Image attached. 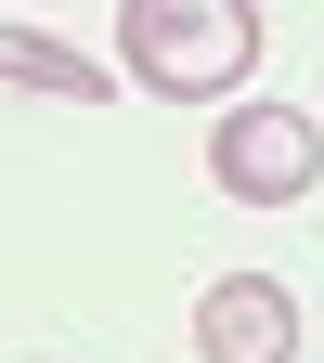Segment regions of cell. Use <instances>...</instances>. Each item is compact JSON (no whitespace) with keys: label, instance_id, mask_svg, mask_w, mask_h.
<instances>
[{"label":"cell","instance_id":"cell-2","mask_svg":"<svg viewBox=\"0 0 324 363\" xmlns=\"http://www.w3.org/2000/svg\"><path fill=\"white\" fill-rule=\"evenodd\" d=\"M208 182L234 208H298L311 182H324V130L298 117V104H220V130H208Z\"/></svg>","mask_w":324,"mask_h":363},{"label":"cell","instance_id":"cell-1","mask_svg":"<svg viewBox=\"0 0 324 363\" xmlns=\"http://www.w3.org/2000/svg\"><path fill=\"white\" fill-rule=\"evenodd\" d=\"M117 52L169 104H234L259 65V0H117Z\"/></svg>","mask_w":324,"mask_h":363},{"label":"cell","instance_id":"cell-4","mask_svg":"<svg viewBox=\"0 0 324 363\" xmlns=\"http://www.w3.org/2000/svg\"><path fill=\"white\" fill-rule=\"evenodd\" d=\"M0 78L39 91V104H104V65L65 52V39H39V26H0Z\"/></svg>","mask_w":324,"mask_h":363},{"label":"cell","instance_id":"cell-3","mask_svg":"<svg viewBox=\"0 0 324 363\" xmlns=\"http://www.w3.org/2000/svg\"><path fill=\"white\" fill-rule=\"evenodd\" d=\"M195 363H298V298L272 272H220L195 298Z\"/></svg>","mask_w":324,"mask_h":363}]
</instances>
